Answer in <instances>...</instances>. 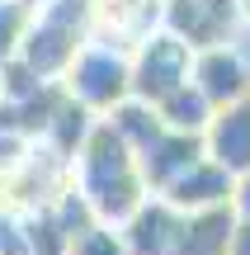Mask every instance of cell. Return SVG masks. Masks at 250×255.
Segmentation results:
<instances>
[{
	"mask_svg": "<svg viewBox=\"0 0 250 255\" xmlns=\"http://www.w3.org/2000/svg\"><path fill=\"white\" fill-rule=\"evenodd\" d=\"M43 85H47V81H43V76H38L19 52L9 57V62H0V95H5V100H28V95H38Z\"/></svg>",
	"mask_w": 250,
	"mask_h": 255,
	"instance_id": "5bb4252c",
	"label": "cell"
},
{
	"mask_svg": "<svg viewBox=\"0 0 250 255\" xmlns=\"http://www.w3.org/2000/svg\"><path fill=\"white\" fill-rule=\"evenodd\" d=\"M184 222L189 213L175 208L166 194H147V203L118 232H123L128 255H184Z\"/></svg>",
	"mask_w": 250,
	"mask_h": 255,
	"instance_id": "5b68a950",
	"label": "cell"
},
{
	"mask_svg": "<svg viewBox=\"0 0 250 255\" xmlns=\"http://www.w3.org/2000/svg\"><path fill=\"white\" fill-rule=\"evenodd\" d=\"M203 146L213 161H222L232 175L250 170V95L236 104H222L213 109V119L203 128Z\"/></svg>",
	"mask_w": 250,
	"mask_h": 255,
	"instance_id": "ba28073f",
	"label": "cell"
},
{
	"mask_svg": "<svg viewBox=\"0 0 250 255\" xmlns=\"http://www.w3.org/2000/svg\"><path fill=\"white\" fill-rule=\"evenodd\" d=\"M241 14H246V19H250V0H241Z\"/></svg>",
	"mask_w": 250,
	"mask_h": 255,
	"instance_id": "ffe728a7",
	"label": "cell"
},
{
	"mask_svg": "<svg viewBox=\"0 0 250 255\" xmlns=\"http://www.w3.org/2000/svg\"><path fill=\"white\" fill-rule=\"evenodd\" d=\"M71 184L85 194V203L94 208V218L123 227L132 213L147 203V180L137 170V151L132 142L113 128V119H99L85 137V146L71 161Z\"/></svg>",
	"mask_w": 250,
	"mask_h": 255,
	"instance_id": "6da1fadb",
	"label": "cell"
},
{
	"mask_svg": "<svg viewBox=\"0 0 250 255\" xmlns=\"http://www.w3.org/2000/svg\"><path fill=\"white\" fill-rule=\"evenodd\" d=\"M241 227L236 203H213V208H194L184 222V255H227L232 237Z\"/></svg>",
	"mask_w": 250,
	"mask_h": 255,
	"instance_id": "30bf717a",
	"label": "cell"
},
{
	"mask_svg": "<svg viewBox=\"0 0 250 255\" xmlns=\"http://www.w3.org/2000/svg\"><path fill=\"white\" fill-rule=\"evenodd\" d=\"M189 71H194V47L179 43L170 28H156L142 38L137 57H132V95L147 104H161L175 85L189 81Z\"/></svg>",
	"mask_w": 250,
	"mask_h": 255,
	"instance_id": "3957f363",
	"label": "cell"
},
{
	"mask_svg": "<svg viewBox=\"0 0 250 255\" xmlns=\"http://www.w3.org/2000/svg\"><path fill=\"white\" fill-rule=\"evenodd\" d=\"M14 227H19V218H14L9 208H0V251H5V241L14 237Z\"/></svg>",
	"mask_w": 250,
	"mask_h": 255,
	"instance_id": "d6986e66",
	"label": "cell"
},
{
	"mask_svg": "<svg viewBox=\"0 0 250 255\" xmlns=\"http://www.w3.org/2000/svg\"><path fill=\"white\" fill-rule=\"evenodd\" d=\"M66 255H128V246H123V232H113L109 222H94L90 232H81L71 241Z\"/></svg>",
	"mask_w": 250,
	"mask_h": 255,
	"instance_id": "2e32d148",
	"label": "cell"
},
{
	"mask_svg": "<svg viewBox=\"0 0 250 255\" xmlns=\"http://www.w3.org/2000/svg\"><path fill=\"white\" fill-rule=\"evenodd\" d=\"M24 5H28V9H38V5H43V0H24Z\"/></svg>",
	"mask_w": 250,
	"mask_h": 255,
	"instance_id": "44dd1931",
	"label": "cell"
},
{
	"mask_svg": "<svg viewBox=\"0 0 250 255\" xmlns=\"http://www.w3.org/2000/svg\"><path fill=\"white\" fill-rule=\"evenodd\" d=\"M99 123V114L90 109V104H81L71 90H66V100L57 104V114H52V123H47V132H43V142L52 146L62 161H76V151L85 146V137H90V128Z\"/></svg>",
	"mask_w": 250,
	"mask_h": 255,
	"instance_id": "8fae6325",
	"label": "cell"
},
{
	"mask_svg": "<svg viewBox=\"0 0 250 255\" xmlns=\"http://www.w3.org/2000/svg\"><path fill=\"white\" fill-rule=\"evenodd\" d=\"M232 203H236V213H241V222H250V170H246V175H236Z\"/></svg>",
	"mask_w": 250,
	"mask_h": 255,
	"instance_id": "e0dca14e",
	"label": "cell"
},
{
	"mask_svg": "<svg viewBox=\"0 0 250 255\" xmlns=\"http://www.w3.org/2000/svg\"><path fill=\"white\" fill-rule=\"evenodd\" d=\"M132 151H137V170H142V180H147V189L161 194L175 175H184L198 156H208V146H203V132H179V128L161 123L156 132L142 146H132Z\"/></svg>",
	"mask_w": 250,
	"mask_h": 255,
	"instance_id": "8992f818",
	"label": "cell"
},
{
	"mask_svg": "<svg viewBox=\"0 0 250 255\" xmlns=\"http://www.w3.org/2000/svg\"><path fill=\"white\" fill-rule=\"evenodd\" d=\"M241 19V0H161V28H170L194 52L232 43Z\"/></svg>",
	"mask_w": 250,
	"mask_h": 255,
	"instance_id": "277c9868",
	"label": "cell"
},
{
	"mask_svg": "<svg viewBox=\"0 0 250 255\" xmlns=\"http://www.w3.org/2000/svg\"><path fill=\"white\" fill-rule=\"evenodd\" d=\"M232 189H236V175L227 170L222 161H213V156H198V161L189 165L184 175H175L161 194H166L175 208L194 213V208H213V203H232Z\"/></svg>",
	"mask_w": 250,
	"mask_h": 255,
	"instance_id": "9c48e42d",
	"label": "cell"
},
{
	"mask_svg": "<svg viewBox=\"0 0 250 255\" xmlns=\"http://www.w3.org/2000/svg\"><path fill=\"white\" fill-rule=\"evenodd\" d=\"M156 114H161V123H166V128H179V132H203L208 119H213V104H208V95L198 90L194 81H184V85H175V90L156 104Z\"/></svg>",
	"mask_w": 250,
	"mask_h": 255,
	"instance_id": "4fadbf2b",
	"label": "cell"
},
{
	"mask_svg": "<svg viewBox=\"0 0 250 255\" xmlns=\"http://www.w3.org/2000/svg\"><path fill=\"white\" fill-rule=\"evenodd\" d=\"M19 232H24V241H28V255H66L71 241H76L71 232H66L57 203H38V208H28L24 218H19Z\"/></svg>",
	"mask_w": 250,
	"mask_h": 255,
	"instance_id": "7c38bea8",
	"label": "cell"
},
{
	"mask_svg": "<svg viewBox=\"0 0 250 255\" xmlns=\"http://www.w3.org/2000/svg\"><path fill=\"white\" fill-rule=\"evenodd\" d=\"M189 81L208 95L213 109H222V104H236V100L250 95V66H246V57L236 52L232 43H222V47H203V52H194V71H189Z\"/></svg>",
	"mask_w": 250,
	"mask_h": 255,
	"instance_id": "52a82bcc",
	"label": "cell"
},
{
	"mask_svg": "<svg viewBox=\"0 0 250 255\" xmlns=\"http://www.w3.org/2000/svg\"><path fill=\"white\" fill-rule=\"evenodd\" d=\"M227 255H250V222H241V227H236L232 251H227Z\"/></svg>",
	"mask_w": 250,
	"mask_h": 255,
	"instance_id": "ac0fdd59",
	"label": "cell"
},
{
	"mask_svg": "<svg viewBox=\"0 0 250 255\" xmlns=\"http://www.w3.org/2000/svg\"><path fill=\"white\" fill-rule=\"evenodd\" d=\"M62 85L81 104H90L94 114H109L132 95V57L118 52V47H109V43H90V38H85L76 62L66 66Z\"/></svg>",
	"mask_w": 250,
	"mask_h": 255,
	"instance_id": "7a4b0ae2",
	"label": "cell"
},
{
	"mask_svg": "<svg viewBox=\"0 0 250 255\" xmlns=\"http://www.w3.org/2000/svg\"><path fill=\"white\" fill-rule=\"evenodd\" d=\"M28 19H33V9H28L24 0H0V62H9V57L19 52Z\"/></svg>",
	"mask_w": 250,
	"mask_h": 255,
	"instance_id": "9a60e30c",
	"label": "cell"
}]
</instances>
